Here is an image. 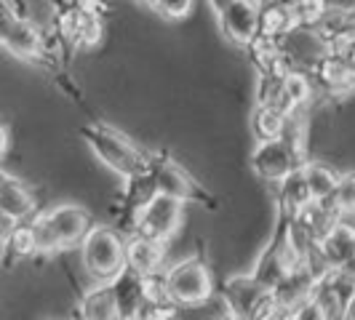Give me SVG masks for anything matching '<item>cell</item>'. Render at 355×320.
Wrapping results in <instances>:
<instances>
[{"mask_svg":"<svg viewBox=\"0 0 355 320\" xmlns=\"http://www.w3.org/2000/svg\"><path fill=\"white\" fill-rule=\"evenodd\" d=\"M80 134H83L86 144L91 147L94 158L99 160L102 166H107L110 171H115L118 177L131 179L147 171L150 152H144L139 144H134L118 128L94 121V123L83 125Z\"/></svg>","mask_w":355,"mask_h":320,"instance_id":"1","label":"cell"},{"mask_svg":"<svg viewBox=\"0 0 355 320\" xmlns=\"http://www.w3.org/2000/svg\"><path fill=\"white\" fill-rule=\"evenodd\" d=\"M125 238L115 227L94 224L80 240V262L94 283H110L125 267Z\"/></svg>","mask_w":355,"mask_h":320,"instance_id":"2","label":"cell"},{"mask_svg":"<svg viewBox=\"0 0 355 320\" xmlns=\"http://www.w3.org/2000/svg\"><path fill=\"white\" fill-rule=\"evenodd\" d=\"M222 304L232 320H267L278 312H284L272 291L265 288L251 275H232L222 285Z\"/></svg>","mask_w":355,"mask_h":320,"instance_id":"3","label":"cell"},{"mask_svg":"<svg viewBox=\"0 0 355 320\" xmlns=\"http://www.w3.org/2000/svg\"><path fill=\"white\" fill-rule=\"evenodd\" d=\"M163 281H166L168 299L179 307H203L214 294V278L209 272V265L198 256L166 267Z\"/></svg>","mask_w":355,"mask_h":320,"instance_id":"4","label":"cell"},{"mask_svg":"<svg viewBox=\"0 0 355 320\" xmlns=\"http://www.w3.org/2000/svg\"><path fill=\"white\" fill-rule=\"evenodd\" d=\"M56 37L70 51H94L105 37V17L78 6L56 3L51 21Z\"/></svg>","mask_w":355,"mask_h":320,"instance_id":"5","label":"cell"},{"mask_svg":"<svg viewBox=\"0 0 355 320\" xmlns=\"http://www.w3.org/2000/svg\"><path fill=\"white\" fill-rule=\"evenodd\" d=\"M182 224H184V203L163 193H155L134 216V232L160 243H168L182 230Z\"/></svg>","mask_w":355,"mask_h":320,"instance_id":"6","label":"cell"},{"mask_svg":"<svg viewBox=\"0 0 355 320\" xmlns=\"http://www.w3.org/2000/svg\"><path fill=\"white\" fill-rule=\"evenodd\" d=\"M153 184H155V193L163 195H171L182 200V203H190L198 200L206 206V200H211V195L198 184L196 179L190 177L177 160H166L163 155H150V166H147Z\"/></svg>","mask_w":355,"mask_h":320,"instance_id":"7","label":"cell"},{"mask_svg":"<svg viewBox=\"0 0 355 320\" xmlns=\"http://www.w3.org/2000/svg\"><path fill=\"white\" fill-rule=\"evenodd\" d=\"M281 48H284L286 62L291 64V70L310 72L323 53L329 51V43L323 40L315 27H294L288 35L281 37Z\"/></svg>","mask_w":355,"mask_h":320,"instance_id":"8","label":"cell"},{"mask_svg":"<svg viewBox=\"0 0 355 320\" xmlns=\"http://www.w3.org/2000/svg\"><path fill=\"white\" fill-rule=\"evenodd\" d=\"M216 19L225 37L235 46L246 48L259 35V0H232Z\"/></svg>","mask_w":355,"mask_h":320,"instance_id":"9","label":"cell"},{"mask_svg":"<svg viewBox=\"0 0 355 320\" xmlns=\"http://www.w3.org/2000/svg\"><path fill=\"white\" fill-rule=\"evenodd\" d=\"M43 213H46L53 235L59 240V249L78 246L86 238V232L94 227L91 224V213L83 206H78V203H59V206H53V208Z\"/></svg>","mask_w":355,"mask_h":320,"instance_id":"10","label":"cell"},{"mask_svg":"<svg viewBox=\"0 0 355 320\" xmlns=\"http://www.w3.org/2000/svg\"><path fill=\"white\" fill-rule=\"evenodd\" d=\"M310 78L315 89L323 91L326 96H355V70L337 53H323L318 64L310 70Z\"/></svg>","mask_w":355,"mask_h":320,"instance_id":"11","label":"cell"},{"mask_svg":"<svg viewBox=\"0 0 355 320\" xmlns=\"http://www.w3.org/2000/svg\"><path fill=\"white\" fill-rule=\"evenodd\" d=\"M318 251L331 269L355 275V224H347L345 219H339L318 240Z\"/></svg>","mask_w":355,"mask_h":320,"instance_id":"12","label":"cell"},{"mask_svg":"<svg viewBox=\"0 0 355 320\" xmlns=\"http://www.w3.org/2000/svg\"><path fill=\"white\" fill-rule=\"evenodd\" d=\"M166 246H168V243L144 238L139 232L128 235L123 246L125 267L134 269V272H139V275L160 272V269H163V262H166Z\"/></svg>","mask_w":355,"mask_h":320,"instance_id":"13","label":"cell"},{"mask_svg":"<svg viewBox=\"0 0 355 320\" xmlns=\"http://www.w3.org/2000/svg\"><path fill=\"white\" fill-rule=\"evenodd\" d=\"M0 216L11 219V222H27L35 216V197L27 190V184H21L11 174L0 177Z\"/></svg>","mask_w":355,"mask_h":320,"instance_id":"14","label":"cell"},{"mask_svg":"<svg viewBox=\"0 0 355 320\" xmlns=\"http://www.w3.org/2000/svg\"><path fill=\"white\" fill-rule=\"evenodd\" d=\"M110 288H112V299H115V307H118V315L121 318H131V315H139L144 307V296H142V275L123 267L112 281H110Z\"/></svg>","mask_w":355,"mask_h":320,"instance_id":"15","label":"cell"},{"mask_svg":"<svg viewBox=\"0 0 355 320\" xmlns=\"http://www.w3.org/2000/svg\"><path fill=\"white\" fill-rule=\"evenodd\" d=\"M75 320H121L110 283H94L78 296Z\"/></svg>","mask_w":355,"mask_h":320,"instance_id":"16","label":"cell"},{"mask_svg":"<svg viewBox=\"0 0 355 320\" xmlns=\"http://www.w3.org/2000/svg\"><path fill=\"white\" fill-rule=\"evenodd\" d=\"M246 51H249L257 75H286L291 70V64L284 56V48H281V40H275V37L257 35L246 46Z\"/></svg>","mask_w":355,"mask_h":320,"instance_id":"17","label":"cell"},{"mask_svg":"<svg viewBox=\"0 0 355 320\" xmlns=\"http://www.w3.org/2000/svg\"><path fill=\"white\" fill-rule=\"evenodd\" d=\"M297 27L291 3L284 0H259V35L281 40Z\"/></svg>","mask_w":355,"mask_h":320,"instance_id":"18","label":"cell"},{"mask_svg":"<svg viewBox=\"0 0 355 320\" xmlns=\"http://www.w3.org/2000/svg\"><path fill=\"white\" fill-rule=\"evenodd\" d=\"M288 112H284L275 105H257L249 118V131L257 142H270L284 136L286 125H288Z\"/></svg>","mask_w":355,"mask_h":320,"instance_id":"19","label":"cell"},{"mask_svg":"<svg viewBox=\"0 0 355 320\" xmlns=\"http://www.w3.org/2000/svg\"><path fill=\"white\" fill-rule=\"evenodd\" d=\"M302 177L313 200H329V197L334 195V187H337L339 181L337 171L331 166L320 163V160H307L302 166Z\"/></svg>","mask_w":355,"mask_h":320,"instance_id":"20","label":"cell"},{"mask_svg":"<svg viewBox=\"0 0 355 320\" xmlns=\"http://www.w3.org/2000/svg\"><path fill=\"white\" fill-rule=\"evenodd\" d=\"M278 187H281V190H278V206H281V213H284V216H294L302 206H307V203L313 200L310 193H307V184H304L302 168L294 171V174H288Z\"/></svg>","mask_w":355,"mask_h":320,"instance_id":"21","label":"cell"},{"mask_svg":"<svg viewBox=\"0 0 355 320\" xmlns=\"http://www.w3.org/2000/svg\"><path fill=\"white\" fill-rule=\"evenodd\" d=\"M6 254H11L14 259H27V256L37 254L30 219L27 222H14V227L6 235Z\"/></svg>","mask_w":355,"mask_h":320,"instance_id":"22","label":"cell"},{"mask_svg":"<svg viewBox=\"0 0 355 320\" xmlns=\"http://www.w3.org/2000/svg\"><path fill=\"white\" fill-rule=\"evenodd\" d=\"M291 11L300 27H318L331 11L329 0H291Z\"/></svg>","mask_w":355,"mask_h":320,"instance_id":"23","label":"cell"},{"mask_svg":"<svg viewBox=\"0 0 355 320\" xmlns=\"http://www.w3.org/2000/svg\"><path fill=\"white\" fill-rule=\"evenodd\" d=\"M331 203L337 206V211L342 216H355V171L350 174H342L334 187V195Z\"/></svg>","mask_w":355,"mask_h":320,"instance_id":"24","label":"cell"},{"mask_svg":"<svg viewBox=\"0 0 355 320\" xmlns=\"http://www.w3.org/2000/svg\"><path fill=\"white\" fill-rule=\"evenodd\" d=\"M281 320H331V315H329L326 304L320 302L318 296H310L307 302L297 304L291 310H284Z\"/></svg>","mask_w":355,"mask_h":320,"instance_id":"25","label":"cell"},{"mask_svg":"<svg viewBox=\"0 0 355 320\" xmlns=\"http://www.w3.org/2000/svg\"><path fill=\"white\" fill-rule=\"evenodd\" d=\"M329 51L337 53L339 59H345L350 67L355 70V27L350 30H345V33H339L329 40Z\"/></svg>","mask_w":355,"mask_h":320,"instance_id":"26","label":"cell"},{"mask_svg":"<svg viewBox=\"0 0 355 320\" xmlns=\"http://www.w3.org/2000/svg\"><path fill=\"white\" fill-rule=\"evenodd\" d=\"M153 11H158L160 17L168 19V21H182V19L190 17L193 0H155Z\"/></svg>","mask_w":355,"mask_h":320,"instance_id":"27","label":"cell"},{"mask_svg":"<svg viewBox=\"0 0 355 320\" xmlns=\"http://www.w3.org/2000/svg\"><path fill=\"white\" fill-rule=\"evenodd\" d=\"M230 3H232V0H206V6L214 11V17H219V14H222V11H225Z\"/></svg>","mask_w":355,"mask_h":320,"instance_id":"28","label":"cell"},{"mask_svg":"<svg viewBox=\"0 0 355 320\" xmlns=\"http://www.w3.org/2000/svg\"><path fill=\"white\" fill-rule=\"evenodd\" d=\"M6 152H8V128H6V123L0 121V160H3Z\"/></svg>","mask_w":355,"mask_h":320,"instance_id":"29","label":"cell"},{"mask_svg":"<svg viewBox=\"0 0 355 320\" xmlns=\"http://www.w3.org/2000/svg\"><path fill=\"white\" fill-rule=\"evenodd\" d=\"M134 3H139V6H144V8H153L155 0H134Z\"/></svg>","mask_w":355,"mask_h":320,"instance_id":"30","label":"cell"},{"mask_svg":"<svg viewBox=\"0 0 355 320\" xmlns=\"http://www.w3.org/2000/svg\"><path fill=\"white\" fill-rule=\"evenodd\" d=\"M6 254V235H0V256Z\"/></svg>","mask_w":355,"mask_h":320,"instance_id":"31","label":"cell"},{"mask_svg":"<svg viewBox=\"0 0 355 320\" xmlns=\"http://www.w3.org/2000/svg\"><path fill=\"white\" fill-rule=\"evenodd\" d=\"M14 6H17L21 14H27V11H24V0H14Z\"/></svg>","mask_w":355,"mask_h":320,"instance_id":"32","label":"cell"},{"mask_svg":"<svg viewBox=\"0 0 355 320\" xmlns=\"http://www.w3.org/2000/svg\"><path fill=\"white\" fill-rule=\"evenodd\" d=\"M347 11H350V19H353V24H355V3L350 6V8H347Z\"/></svg>","mask_w":355,"mask_h":320,"instance_id":"33","label":"cell"},{"mask_svg":"<svg viewBox=\"0 0 355 320\" xmlns=\"http://www.w3.org/2000/svg\"><path fill=\"white\" fill-rule=\"evenodd\" d=\"M121 320H144L142 315H131V318H121Z\"/></svg>","mask_w":355,"mask_h":320,"instance_id":"34","label":"cell"},{"mask_svg":"<svg viewBox=\"0 0 355 320\" xmlns=\"http://www.w3.org/2000/svg\"><path fill=\"white\" fill-rule=\"evenodd\" d=\"M222 320H232V318H222Z\"/></svg>","mask_w":355,"mask_h":320,"instance_id":"35","label":"cell"},{"mask_svg":"<svg viewBox=\"0 0 355 320\" xmlns=\"http://www.w3.org/2000/svg\"><path fill=\"white\" fill-rule=\"evenodd\" d=\"M284 3H291V0H284Z\"/></svg>","mask_w":355,"mask_h":320,"instance_id":"36","label":"cell"}]
</instances>
